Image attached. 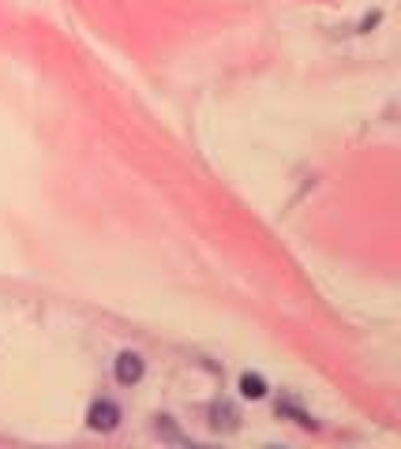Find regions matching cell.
<instances>
[{
	"label": "cell",
	"mask_w": 401,
	"mask_h": 449,
	"mask_svg": "<svg viewBox=\"0 0 401 449\" xmlns=\"http://www.w3.org/2000/svg\"><path fill=\"white\" fill-rule=\"evenodd\" d=\"M240 393H244V397H252V401H259V397H266V382L259 375H244L240 378Z\"/></svg>",
	"instance_id": "277c9868"
},
{
	"label": "cell",
	"mask_w": 401,
	"mask_h": 449,
	"mask_svg": "<svg viewBox=\"0 0 401 449\" xmlns=\"http://www.w3.org/2000/svg\"><path fill=\"white\" fill-rule=\"evenodd\" d=\"M158 434H161V438H169V442H184V434L169 423V415H161V420H158Z\"/></svg>",
	"instance_id": "5b68a950"
},
{
	"label": "cell",
	"mask_w": 401,
	"mask_h": 449,
	"mask_svg": "<svg viewBox=\"0 0 401 449\" xmlns=\"http://www.w3.org/2000/svg\"><path fill=\"white\" fill-rule=\"evenodd\" d=\"M210 427L214 431H236V412L229 404H214L210 408Z\"/></svg>",
	"instance_id": "3957f363"
},
{
	"label": "cell",
	"mask_w": 401,
	"mask_h": 449,
	"mask_svg": "<svg viewBox=\"0 0 401 449\" xmlns=\"http://www.w3.org/2000/svg\"><path fill=\"white\" fill-rule=\"evenodd\" d=\"M139 378H143V356H135V352L116 356V382L121 386H135Z\"/></svg>",
	"instance_id": "7a4b0ae2"
},
{
	"label": "cell",
	"mask_w": 401,
	"mask_h": 449,
	"mask_svg": "<svg viewBox=\"0 0 401 449\" xmlns=\"http://www.w3.org/2000/svg\"><path fill=\"white\" fill-rule=\"evenodd\" d=\"M86 423H90V431H116L121 408H116L113 401H94L90 412H86Z\"/></svg>",
	"instance_id": "6da1fadb"
}]
</instances>
